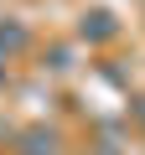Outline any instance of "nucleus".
I'll list each match as a JSON object with an SVG mask.
<instances>
[{
  "label": "nucleus",
  "mask_w": 145,
  "mask_h": 155,
  "mask_svg": "<svg viewBox=\"0 0 145 155\" xmlns=\"http://www.w3.org/2000/svg\"><path fill=\"white\" fill-rule=\"evenodd\" d=\"M83 36H88V41H109V36H114V16H109V11H88V16H83Z\"/></svg>",
  "instance_id": "f257e3e1"
},
{
  "label": "nucleus",
  "mask_w": 145,
  "mask_h": 155,
  "mask_svg": "<svg viewBox=\"0 0 145 155\" xmlns=\"http://www.w3.org/2000/svg\"><path fill=\"white\" fill-rule=\"evenodd\" d=\"M21 145H26L21 155H57V134H52V129H26Z\"/></svg>",
  "instance_id": "f03ea898"
},
{
  "label": "nucleus",
  "mask_w": 145,
  "mask_h": 155,
  "mask_svg": "<svg viewBox=\"0 0 145 155\" xmlns=\"http://www.w3.org/2000/svg\"><path fill=\"white\" fill-rule=\"evenodd\" d=\"M26 47V26H0V52H21Z\"/></svg>",
  "instance_id": "7ed1b4c3"
},
{
  "label": "nucleus",
  "mask_w": 145,
  "mask_h": 155,
  "mask_svg": "<svg viewBox=\"0 0 145 155\" xmlns=\"http://www.w3.org/2000/svg\"><path fill=\"white\" fill-rule=\"evenodd\" d=\"M135 114H140V124H145V98H140V104H135Z\"/></svg>",
  "instance_id": "20e7f679"
}]
</instances>
